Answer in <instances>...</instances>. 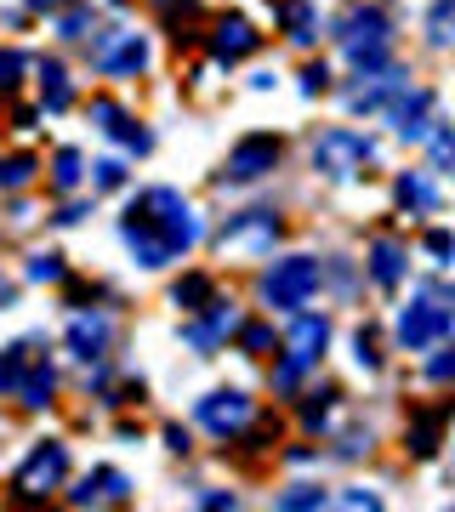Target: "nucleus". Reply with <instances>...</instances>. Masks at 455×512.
Instances as JSON below:
<instances>
[{"label":"nucleus","mask_w":455,"mask_h":512,"mask_svg":"<svg viewBox=\"0 0 455 512\" xmlns=\"http://www.w3.org/2000/svg\"><path fill=\"white\" fill-rule=\"evenodd\" d=\"M63 274H69V268H63V256H57V251H40V256H29V279H40V285H57Z\"/></svg>","instance_id":"c85d7f7f"},{"label":"nucleus","mask_w":455,"mask_h":512,"mask_svg":"<svg viewBox=\"0 0 455 512\" xmlns=\"http://www.w3.org/2000/svg\"><path fill=\"white\" fill-rule=\"evenodd\" d=\"M399 205L404 211H438V183L427 177V171H410V177H399Z\"/></svg>","instance_id":"412c9836"},{"label":"nucleus","mask_w":455,"mask_h":512,"mask_svg":"<svg viewBox=\"0 0 455 512\" xmlns=\"http://www.w3.org/2000/svg\"><path fill=\"white\" fill-rule=\"evenodd\" d=\"M120 239L131 245V256H137L143 268H165V262H171V245H165V239L154 234V228L137 217V211H126V222H120Z\"/></svg>","instance_id":"dca6fc26"},{"label":"nucleus","mask_w":455,"mask_h":512,"mask_svg":"<svg viewBox=\"0 0 455 512\" xmlns=\"http://www.w3.org/2000/svg\"><path fill=\"white\" fill-rule=\"evenodd\" d=\"M450 325H455V313H450V296L444 291H421L410 308L399 313V348H410V353H421V348H438L444 336H450Z\"/></svg>","instance_id":"20e7f679"},{"label":"nucleus","mask_w":455,"mask_h":512,"mask_svg":"<svg viewBox=\"0 0 455 512\" xmlns=\"http://www.w3.org/2000/svg\"><path fill=\"white\" fill-rule=\"evenodd\" d=\"M239 348H245V353H268L273 348V330L268 325H245V330H239Z\"/></svg>","instance_id":"72a5a7b5"},{"label":"nucleus","mask_w":455,"mask_h":512,"mask_svg":"<svg viewBox=\"0 0 455 512\" xmlns=\"http://www.w3.org/2000/svg\"><path fill=\"white\" fill-rule=\"evenodd\" d=\"M35 12H57V6H69V0H29Z\"/></svg>","instance_id":"a18cd8bd"},{"label":"nucleus","mask_w":455,"mask_h":512,"mask_svg":"<svg viewBox=\"0 0 455 512\" xmlns=\"http://www.w3.org/2000/svg\"><path fill=\"white\" fill-rule=\"evenodd\" d=\"M279 234H285L279 211L256 205V211H239V217L222 228L217 245H222V251H251V256H262V251H273V239H279Z\"/></svg>","instance_id":"0eeeda50"},{"label":"nucleus","mask_w":455,"mask_h":512,"mask_svg":"<svg viewBox=\"0 0 455 512\" xmlns=\"http://www.w3.org/2000/svg\"><path fill=\"white\" fill-rule=\"evenodd\" d=\"M63 478H69V444L40 439L35 450L23 456V467L12 473V495H18V501H46L52 490H63Z\"/></svg>","instance_id":"39448f33"},{"label":"nucleus","mask_w":455,"mask_h":512,"mask_svg":"<svg viewBox=\"0 0 455 512\" xmlns=\"http://www.w3.org/2000/svg\"><path fill=\"white\" fill-rule=\"evenodd\" d=\"M342 501H347V507H382V495H376V490H347Z\"/></svg>","instance_id":"37998d69"},{"label":"nucleus","mask_w":455,"mask_h":512,"mask_svg":"<svg viewBox=\"0 0 455 512\" xmlns=\"http://www.w3.org/2000/svg\"><path fill=\"white\" fill-rule=\"evenodd\" d=\"M325 342H330V319H313V313H302L296 308V325H291V342H285V359H291L296 370H308V365H319V353H325Z\"/></svg>","instance_id":"f8f14e48"},{"label":"nucleus","mask_w":455,"mask_h":512,"mask_svg":"<svg viewBox=\"0 0 455 512\" xmlns=\"http://www.w3.org/2000/svg\"><path fill=\"white\" fill-rule=\"evenodd\" d=\"M370 154H376L370 137H359L353 126H330V131H319V143H313V171L347 183V177H359L364 165H370Z\"/></svg>","instance_id":"423d86ee"},{"label":"nucleus","mask_w":455,"mask_h":512,"mask_svg":"<svg viewBox=\"0 0 455 512\" xmlns=\"http://www.w3.org/2000/svg\"><path fill=\"white\" fill-rule=\"evenodd\" d=\"M262 46L251 18H217V35H211V57H217L222 69H234L239 57H251Z\"/></svg>","instance_id":"9b49d317"},{"label":"nucleus","mask_w":455,"mask_h":512,"mask_svg":"<svg viewBox=\"0 0 455 512\" xmlns=\"http://www.w3.org/2000/svg\"><path fill=\"white\" fill-rule=\"evenodd\" d=\"M444 416H450V410L438 404V410H421V416L410 421V433H404V439H410V450H416V456H433V450H438V433H444Z\"/></svg>","instance_id":"b1692460"},{"label":"nucleus","mask_w":455,"mask_h":512,"mask_svg":"<svg viewBox=\"0 0 455 512\" xmlns=\"http://www.w3.org/2000/svg\"><path fill=\"white\" fill-rule=\"evenodd\" d=\"M40 103H46V114H63L74 103V86L63 74V63H40Z\"/></svg>","instance_id":"4be33fe9"},{"label":"nucleus","mask_w":455,"mask_h":512,"mask_svg":"<svg viewBox=\"0 0 455 512\" xmlns=\"http://www.w3.org/2000/svg\"><path fill=\"white\" fill-rule=\"evenodd\" d=\"M336 399H342L336 387H313V393H308V404H302V421H308L313 433H319V427L330 421V410H336Z\"/></svg>","instance_id":"bb28decb"},{"label":"nucleus","mask_w":455,"mask_h":512,"mask_svg":"<svg viewBox=\"0 0 455 512\" xmlns=\"http://www.w3.org/2000/svg\"><path fill=\"white\" fill-rule=\"evenodd\" d=\"M91 177H97V188H120V183H126V165H120V160H97V165H91Z\"/></svg>","instance_id":"c9c22d12"},{"label":"nucleus","mask_w":455,"mask_h":512,"mask_svg":"<svg viewBox=\"0 0 455 512\" xmlns=\"http://www.w3.org/2000/svg\"><path fill=\"white\" fill-rule=\"evenodd\" d=\"M194 416H200L205 433H217V439H234L239 427L251 421V399H245L239 387H217V393H205V399H200V410H194Z\"/></svg>","instance_id":"1a4fd4ad"},{"label":"nucleus","mask_w":455,"mask_h":512,"mask_svg":"<svg viewBox=\"0 0 455 512\" xmlns=\"http://www.w3.org/2000/svg\"><path fill=\"white\" fill-rule=\"evenodd\" d=\"M273 165H279V137L256 131V137H245V143L228 154V171H222V183H256V177H268Z\"/></svg>","instance_id":"9d476101"},{"label":"nucleus","mask_w":455,"mask_h":512,"mask_svg":"<svg viewBox=\"0 0 455 512\" xmlns=\"http://www.w3.org/2000/svg\"><path fill=\"white\" fill-rule=\"evenodd\" d=\"M131 495V478L126 473H114V467H97V473L80 484V490H69L74 507H97V501H126Z\"/></svg>","instance_id":"a211bd4d"},{"label":"nucleus","mask_w":455,"mask_h":512,"mask_svg":"<svg viewBox=\"0 0 455 512\" xmlns=\"http://www.w3.org/2000/svg\"><path fill=\"white\" fill-rule=\"evenodd\" d=\"M353 359H359L364 370H376V365H382V353H376V330H370V325H364L359 336H353Z\"/></svg>","instance_id":"473e14b6"},{"label":"nucleus","mask_w":455,"mask_h":512,"mask_svg":"<svg viewBox=\"0 0 455 512\" xmlns=\"http://www.w3.org/2000/svg\"><path fill=\"white\" fill-rule=\"evenodd\" d=\"M404 86H410V80H404L399 69H387L382 80H376V86H359V92L347 97V109L353 114H370V109H387V103H393V97L404 92Z\"/></svg>","instance_id":"6ab92c4d"},{"label":"nucleus","mask_w":455,"mask_h":512,"mask_svg":"<svg viewBox=\"0 0 455 512\" xmlns=\"http://www.w3.org/2000/svg\"><path fill=\"white\" fill-rule=\"evenodd\" d=\"M450 370H455V353L444 348V342H438V359L427 365V376H433V382H450Z\"/></svg>","instance_id":"a19ab883"},{"label":"nucleus","mask_w":455,"mask_h":512,"mask_svg":"<svg viewBox=\"0 0 455 512\" xmlns=\"http://www.w3.org/2000/svg\"><path fill=\"white\" fill-rule=\"evenodd\" d=\"M325 80H330V69H325V63H308V69H302V92H308V97H319V92H325Z\"/></svg>","instance_id":"58836bf2"},{"label":"nucleus","mask_w":455,"mask_h":512,"mask_svg":"<svg viewBox=\"0 0 455 512\" xmlns=\"http://www.w3.org/2000/svg\"><path fill=\"white\" fill-rule=\"evenodd\" d=\"M404 274H410V251H404L399 239H376L370 245V279L382 291H393V285H404Z\"/></svg>","instance_id":"f3484780"},{"label":"nucleus","mask_w":455,"mask_h":512,"mask_svg":"<svg viewBox=\"0 0 455 512\" xmlns=\"http://www.w3.org/2000/svg\"><path fill=\"white\" fill-rule=\"evenodd\" d=\"M364 450H370V427H353L342 439V456H364Z\"/></svg>","instance_id":"79ce46f5"},{"label":"nucleus","mask_w":455,"mask_h":512,"mask_svg":"<svg viewBox=\"0 0 455 512\" xmlns=\"http://www.w3.org/2000/svg\"><path fill=\"white\" fill-rule=\"evenodd\" d=\"M35 365V359H29V342H12V348H6V359H0V393H12V387L23 382V370Z\"/></svg>","instance_id":"a878e982"},{"label":"nucleus","mask_w":455,"mask_h":512,"mask_svg":"<svg viewBox=\"0 0 455 512\" xmlns=\"http://www.w3.org/2000/svg\"><path fill=\"white\" fill-rule=\"evenodd\" d=\"M387 120H393V131H399L404 143H421V137L438 126V120H433V92H421V86H416L410 97H399V103L387 109Z\"/></svg>","instance_id":"ddd939ff"},{"label":"nucleus","mask_w":455,"mask_h":512,"mask_svg":"<svg viewBox=\"0 0 455 512\" xmlns=\"http://www.w3.org/2000/svg\"><path fill=\"white\" fill-rule=\"evenodd\" d=\"M279 507H325V490L319 484H291V490L279 495Z\"/></svg>","instance_id":"2f4dec72"},{"label":"nucleus","mask_w":455,"mask_h":512,"mask_svg":"<svg viewBox=\"0 0 455 512\" xmlns=\"http://www.w3.org/2000/svg\"><path fill=\"white\" fill-rule=\"evenodd\" d=\"M171 302H177V308H188V313H200L205 302H211V279H205V274L177 279V285H171Z\"/></svg>","instance_id":"393cba45"},{"label":"nucleus","mask_w":455,"mask_h":512,"mask_svg":"<svg viewBox=\"0 0 455 512\" xmlns=\"http://www.w3.org/2000/svg\"><path fill=\"white\" fill-rule=\"evenodd\" d=\"M319 285H325V268H319L313 256H279L268 274H262V302L296 313L319 296Z\"/></svg>","instance_id":"f03ea898"},{"label":"nucleus","mask_w":455,"mask_h":512,"mask_svg":"<svg viewBox=\"0 0 455 512\" xmlns=\"http://www.w3.org/2000/svg\"><path fill=\"white\" fill-rule=\"evenodd\" d=\"M450 251H455V239L444 234V228H433V234H427V256H433V268H450Z\"/></svg>","instance_id":"f704fd0d"},{"label":"nucleus","mask_w":455,"mask_h":512,"mask_svg":"<svg viewBox=\"0 0 455 512\" xmlns=\"http://www.w3.org/2000/svg\"><path fill=\"white\" fill-rule=\"evenodd\" d=\"M86 29H91V12H80V6L57 23V35H63V40H86Z\"/></svg>","instance_id":"e433bc0d"},{"label":"nucleus","mask_w":455,"mask_h":512,"mask_svg":"<svg viewBox=\"0 0 455 512\" xmlns=\"http://www.w3.org/2000/svg\"><path fill=\"white\" fill-rule=\"evenodd\" d=\"M52 387H57L52 365H46V359H35V365H29V376H23V382L12 387V393H18V399L29 404V410H40V404H52Z\"/></svg>","instance_id":"5701e85b"},{"label":"nucleus","mask_w":455,"mask_h":512,"mask_svg":"<svg viewBox=\"0 0 455 512\" xmlns=\"http://www.w3.org/2000/svg\"><path fill=\"white\" fill-rule=\"evenodd\" d=\"M273 18L285 23V35L296 46H313V6L308 0H273Z\"/></svg>","instance_id":"aec40b11"},{"label":"nucleus","mask_w":455,"mask_h":512,"mask_svg":"<svg viewBox=\"0 0 455 512\" xmlns=\"http://www.w3.org/2000/svg\"><path fill=\"white\" fill-rule=\"evenodd\" d=\"M52 188H63V194H69V188H80V154H74V148H63V154H57Z\"/></svg>","instance_id":"c756f323"},{"label":"nucleus","mask_w":455,"mask_h":512,"mask_svg":"<svg viewBox=\"0 0 455 512\" xmlns=\"http://www.w3.org/2000/svg\"><path fill=\"white\" fill-rule=\"evenodd\" d=\"M35 177V160L29 154H12V160H0V188H23Z\"/></svg>","instance_id":"7c9ffc66"},{"label":"nucleus","mask_w":455,"mask_h":512,"mask_svg":"<svg viewBox=\"0 0 455 512\" xmlns=\"http://www.w3.org/2000/svg\"><path fill=\"white\" fill-rule=\"evenodd\" d=\"M165 444H171V450L182 456V450H188V433H182V427H165Z\"/></svg>","instance_id":"c03bdc74"},{"label":"nucleus","mask_w":455,"mask_h":512,"mask_svg":"<svg viewBox=\"0 0 455 512\" xmlns=\"http://www.w3.org/2000/svg\"><path fill=\"white\" fill-rule=\"evenodd\" d=\"M109 336H114V319H109V313H74L69 353L91 365V359H103V353H109Z\"/></svg>","instance_id":"4468645a"},{"label":"nucleus","mask_w":455,"mask_h":512,"mask_svg":"<svg viewBox=\"0 0 455 512\" xmlns=\"http://www.w3.org/2000/svg\"><path fill=\"white\" fill-rule=\"evenodd\" d=\"M200 313H205L200 325L182 330V336H188V342H194L200 353H211V348L222 342V336H234V330H239V308H234V302H205Z\"/></svg>","instance_id":"2eb2a0df"},{"label":"nucleus","mask_w":455,"mask_h":512,"mask_svg":"<svg viewBox=\"0 0 455 512\" xmlns=\"http://www.w3.org/2000/svg\"><path fill=\"white\" fill-rule=\"evenodd\" d=\"M450 12L455 0H433V12H427V40L433 46H450Z\"/></svg>","instance_id":"cd10ccee"},{"label":"nucleus","mask_w":455,"mask_h":512,"mask_svg":"<svg viewBox=\"0 0 455 512\" xmlns=\"http://www.w3.org/2000/svg\"><path fill=\"white\" fill-rule=\"evenodd\" d=\"M23 74V57L18 52H0V92H12V80Z\"/></svg>","instance_id":"ea45409f"},{"label":"nucleus","mask_w":455,"mask_h":512,"mask_svg":"<svg viewBox=\"0 0 455 512\" xmlns=\"http://www.w3.org/2000/svg\"><path fill=\"white\" fill-rule=\"evenodd\" d=\"M427 137H433V171H450V131L433 126Z\"/></svg>","instance_id":"4c0bfd02"},{"label":"nucleus","mask_w":455,"mask_h":512,"mask_svg":"<svg viewBox=\"0 0 455 512\" xmlns=\"http://www.w3.org/2000/svg\"><path fill=\"white\" fill-rule=\"evenodd\" d=\"M137 217L154 228V234L171 245V256L194 251L200 245V217H194V205L182 200L177 188H148V194H137V205H131Z\"/></svg>","instance_id":"f257e3e1"},{"label":"nucleus","mask_w":455,"mask_h":512,"mask_svg":"<svg viewBox=\"0 0 455 512\" xmlns=\"http://www.w3.org/2000/svg\"><path fill=\"white\" fill-rule=\"evenodd\" d=\"M387 40H393V23H387V12H376V6H359V12H347L342 18L347 63H353L359 74L387 69Z\"/></svg>","instance_id":"7ed1b4c3"},{"label":"nucleus","mask_w":455,"mask_h":512,"mask_svg":"<svg viewBox=\"0 0 455 512\" xmlns=\"http://www.w3.org/2000/svg\"><path fill=\"white\" fill-rule=\"evenodd\" d=\"M91 69L97 74H137L148 69V40L131 29H103L91 40Z\"/></svg>","instance_id":"6e6552de"}]
</instances>
